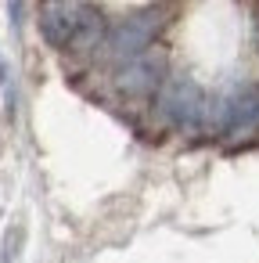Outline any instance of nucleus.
Masks as SVG:
<instances>
[{
	"label": "nucleus",
	"mask_w": 259,
	"mask_h": 263,
	"mask_svg": "<svg viewBox=\"0 0 259 263\" xmlns=\"http://www.w3.org/2000/svg\"><path fill=\"white\" fill-rule=\"evenodd\" d=\"M155 108H158V116L169 126H176V130H198L202 116H205V94L187 76H166L162 87L155 90Z\"/></svg>",
	"instance_id": "nucleus-1"
},
{
	"label": "nucleus",
	"mask_w": 259,
	"mask_h": 263,
	"mask_svg": "<svg viewBox=\"0 0 259 263\" xmlns=\"http://www.w3.org/2000/svg\"><path fill=\"white\" fill-rule=\"evenodd\" d=\"M166 80V54L162 51H144L123 65H115V90L126 98H148L162 87Z\"/></svg>",
	"instance_id": "nucleus-3"
},
{
	"label": "nucleus",
	"mask_w": 259,
	"mask_h": 263,
	"mask_svg": "<svg viewBox=\"0 0 259 263\" xmlns=\"http://www.w3.org/2000/svg\"><path fill=\"white\" fill-rule=\"evenodd\" d=\"M105 18L94 4H79V22H76V36L69 44V51H79V54H90L105 44Z\"/></svg>",
	"instance_id": "nucleus-5"
},
{
	"label": "nucleus",
	"mask_w": 259,
	"mask_h": 263,
	"mask_svg": "<svg viewBox=\"0 0 259 263\" xmlns=\"http://www.w3.org/2000/svg\"><path fill=\"white\" fill-rule=\"evenodd\" d=\"M158 22H162L158 11H141V15H133V18H123L119 26H112V29L105 33V44H101L105 58H108L112 65H123V62H130V58L151 51V40H155V33H158Z\"/></svg>",
	"instance_id": "nucleus-2"
},
{
	"label": "nucleus",
	"mask_w": 259,
	"mask_h": 263,
	"mask_svg": "<svg viewBox=\"0 0 259 263\" xmlns=\"http://www.w3.org/2000/svg\"><path fill=\"white\" fill-rule=\"evenodd\" d=\"M76 22H79V0H44L40 29H44V40L51 47L69 51V44L76 36Z\"/></svg>",
	"instance_id": "nucleus-4"
}]
</instances>
